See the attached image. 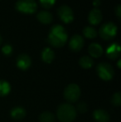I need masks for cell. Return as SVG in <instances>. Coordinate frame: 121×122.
Segmentation results:
<instances>
[{"label": "cell", "mask_w": 121, "mask_h": 122, "mask_svg": "<svg viewBox=\"0 0 121 122\" xmlns=\"http://www.w3.org/2000/svg\"><path fill=\"white\" fill-rule=\"evenodd\" d=\"M68 36L65 28L60 24L52 26L48 34L47 41L55 47H61L66 44Z\"/></svg>", "instance_id": "cell-1"}, {"label": "cell", "mask_w": 121, "mask_h": 122, "mask_svg": "<svg viewBox=\"0 0 121 122\" xmlns=\"http://www.w3.org/2000/svg\"><path fill=\"white\" fill-rule=\"evenodd\" d=\"M57 116L61 122H72L76 117V110L71 104H61L57 108Z\"/></svg>", "instance_id": "cell-2"}, {"label": "cell", "mask_w": 121, "mask_h": 122, "mask_svg": "<svg viewBox=\"0 0 121 122\" xmlns=\"http://www.w3.org/2000/svg\"><path fill=\"white\" fill-rule=\"evenodd\" d=\"M15 8L20 13L32 14L37 11V4L35 0H18Z\"/></svg>", "instance_id": "cell-3"}, {"label": "cell", "mask_w": 121, "mask_h": 122, "mask_svg": "<svg viewBox=\"0 0 121 122\" xmlns=\"http://www.w3.org/2000/svg\"><path fill=\"white\" fill-rule=\"evenodd\" d=\"M100 37L104 40H111L117 34V27L114 23H105L99 30Z\"/></svg>", "instance_id": "cell-4"}, {"label": "cell", "mask_w": 121, "mask_h": 122, "mask_svg": "<svg viewBox=\"0 0 121 122\" xmlns=\"http://www.w3.org/2000/svg\"><path fill=\"white\" fill-rule=\"evenodd\" d=\"M97 74L104 81H110L114 77L115 71L110 64L106 62H102L97 66Z\"/></svg>", "instance_id": "cell-5"}, {"label": "cell", "mask_w": 121, "mask_h": 122, "mask_svg": "<svg viewBox=\"0 0 121 122\" xmlns=\"http://www.w3.org/2000/svg\"><path fill=\"white\" fill-rule=\"evenodd\" d=\"M81 96V89L76 84H70L65 88L64 97L69 102L77 101Z\"/></svg>", "instance_id": "cell-6"}, {"label": "cell", "mask_w": 121, "mask_h": 122, "mask_svg": "<svg viewBox=\"0 0 121 122\" xmlns=\"http://www.w3.org/2000/svg\"><path fill=\"white\" fill-rule=\"evenodd\" d=\"M57 14L59 18L65 23H71L74 19V13L70 7L67 5H62L57 9Z\"/></svg>", "instance_id": "cell-7"}, {"label": "cell", "mask_w": 121, "mask_h": 122, "mask_svg": "<svg viewBox=\"0 0 121 122\" xmlns=\"http://www.w3.org/2000/svg\"><path fill=\"white\" fill-rule=\"evenodd\" d=\"M84 39L81 36L78 35H74L72 36V37L71 38L69 42V46L70 48L73 51H79L80 50H81V48L84 46Z\"/></svg>", "instance_id": "cell-8"}, {"label": "cell", "mask_w": 121, "mask_h": 122, "mask_svg": "<svg viewBox=\"0 0 121 122\" xmlns=\"http://www.w3.org/2000/svg\"><path fill=\"white\" fill-rule=\"evenodd\" d=\"M32 61L28 55L20 54L17 58V66L21 70H27L30 67Z\"/></svg>", "instance_id": "cell-9"}, {"label": "cell", "mask_w": 121, "mask_h": 122, "mask_svg": "<svg viewBox=\"0 0 121 122\" xmlns=\"http://www.w3.org/2000/svg\"><path fill=\"white\" fill-rule=\"evenodd\" d=\"M120 46L119 43L115 42L112 43L107 47L106 49V56H108L110 59H116L120 56Z\"/></svg>", "instance_id": "cell-10"}, {"label": "cell", "mask_w": 121, "mask_h": 122, "mask_svg": "<svg viewBox=\"0 0 121 122\" xmlns=\"http://www.w3.org/2000/svg\"><path fill=\"white\" fill-rule=\"evenodd\" d=\"M88 20L90 23L92 25H97L101 22L102 20V13L101 11L98 8H95L90 12L88 15Z\"/></svg>", "instance_id": "cell-11"}, {"label": "cell", "mask_w": 121, "mask_h": 122, "mask_svg": "<svg viewBox=\"0 0 121 122\" xmlns=\"http://www.w3.org/2000/svg\"><path fill=\"white\" fill-rule=\"evenodd\" d=\"M94 119L97 122H109L110 116L105 111L102 109H97L93 113Z\"/></svg>", "instance_id": "cell-12"}, {"label": "cell", "mask_w": 121, "mask_h": 122, "mask_svg": "<svg viewBox=\"0 0 121 122\" xmlns=\"http://www.w3.org/2000/svg\"><path fill=\"white\" fill-rule=\"evenodd\" d=\"M88 51L91 56L95 58H98L100 56H101V55L103 54V48L99 43H91L88 47Z\"/></svg>", "instance_id": "cell-13"}, {"label": "cell", "mask_w": 121, "mask_h": 122, "mask_svg": "<svg viewBox=\"0 0 121 122\" xmlns=\"http://www.w3.org/2000/svg\"><path fill=\"white\" fill-rule=\"evenodd\" d=\"M37 18L38 19L39 22H41L43 24H49L52 22L53 17L52 13L47 11H41L37 13Z\"/></svg>", "instance_id": "cell-14"}, {"label": "cell", "mask_w": 121, "mask_h": 122, "mask_svg": "<svg viewBox=\"0 0 121 122\" xmlns=\"http://www.w3.org/2000/svg\"><path fill=\"white\" fill-rule=\"evenodd\" d=\"M25 116H26V111L24 110V108L21 107V106L14 107L11 111L12 118L16 120V121H20V120L23 119Z\"/></svg>", "instance_id": "cell-15"}, {"label": "cell", "mask_w": 121, "mask_h": 122, "mask_svg": "<svg viewBox=\"0 0 121 122\" xmlns=\"http://www.w3.org/2000/svg\"><path fill=\"white\" fill-rule=\"evenodd\" d=\"M54 57H55V54L54 51H52L49 47H46L42 50V59L44 62L46 63H51L53 61Z\"/></svg>", "instance_id": "cell-16"}, {"label": "cell", "mask_w": 121, "mask_h": 122, "mask_svg": "<svg viewBox=\"0 0 121 122\" xmlns=\"http://www.w3.org/2000/svg\"><path fill=\"white\" fill-rule=\"evenodd\" d=\"M79 64L84 69H89V68L92 67V66L94 64V61L90 56H84L82 57H81V59L79 60Z\"/></svg>", "instance_id": "cell-17"}, {"label": "cell", "mask_w": 121, "mask_h": 122, "mask_svg": "<svg viewBox=\"0 0 121 122\" xmlns=\"http://www.w3.org/2000/svg\"><path fill=\"white\" fill-rule=\"evenodd\" d=\"M11 86L8 81L3 80H0V97L7 96L10 92Z\"/></svg>", "instance_id": "cell-18"}, {"label": "cell", "mask_w": 121, "mask_h": 122, "mask_svg": "<svg viewBox=\"0 0 121 122\" xmlns=\"http://www.w3.org/2000/svg\"><path fill=\"white\" fill-rule=\"evenodd\" d=\"M83 34L86 37L90 39H93L95 37H96L97 36V32L93 27H90L87 26L83 29Z\"/></svg>", "instance_id": "cell-19"}, {"label": "cell", "mask_w": 121, "mask_h": 122, "mask_svg": "<svg viewBox=\"0 0 121 122\" xmlns=\"http://www.w3.org/2000/svg\"><path fill=\"white\" fill-rule=\"evenodd\" d=\"M40 122H54L55 121V116L52 113L46 111L40 115L39 116Z\"/></svg>", "instance_id": "cell-20"}, {"label": "cell", "mask_w": 121, "mask_h": 122, "mask_svg": "<svg viewBox=\"0 0 121 122\" xmlns=\"http://www.w3.org/2000/svg\"><path fill=\"white\" fill-rule=\"evenodd\" d=\"M112 104L115 106H120L121 104V93L120 92H116L113 95L111 99Z\"/></svg>", "instance_id": "cell-21"}, {"label": "cell", "mask_w": 121, "mask_h": 122, "mask_svg": "<svg viewBox=\"0 0 121 122\" xmlns=\"http://www.w3.org/2000/svg\"><path fill=\"white\" fill-rule=\"evenodd\" d=\"M42 6L45 8H50L56 3V0H39Z\"/></svg>", "instance_id": "cell-22"}, {"label": "cell", "mask_w": 121, "mask_h": 122, "mask_svg": "<svg viewBox=\"0 0 121 122\" xmlns=\"http://www.w3.org/2000/svg\"><path fill=\"white\" fill-rule=\"evenodd\" d=\"M2 51H3V53L5 56H10L12 54V52H13V47L9 44H6V45H4L3 47Z\"/></svg>", "instance_id": "cell-23"}, {"label": "cell", "mask_w": 121, "mask_h": 122, "mask_svg": "<svg viewBox=\"0 0 121 122\" xmlns=\"http://www.w3.org/2000/svg\"><path fill=\"white\" fill-rule=\"evenodd\" d=\"M76 109H77V111H79V112L85 113L86 111H87V105H86V103L83 102V101L82 102H80L79 104L77 105Z\"/></svg>", "instance_id": "cell-24"}, {"label": "cell", "mask_w": 121, "mask_h": 122, "mask_svg": "<svg viewBox=\"0 0 121 122\" xmlns=\"http://www.w3.org/2000/svg\"><path fill=\"white\" fill-rule=\"evenodd\" d=\"M115 13H116L117 17H118L119 18H121V5L120 4H118L116 8H115Z\"/></svg>", "instance_id": "cell-25"}, {"label": "cell", "mask_w": 121, "mask_h": 122, "mask_svg": "<svg viewBox=\"0 0 121 122\" xmlns=\"http://www.w3.org/2000/svg\"><path fill=\"white\" fill-rule=\"evenodd\" d=\"M93 4H94V6H95V7H99L100 5V0H94Z\"/></svg>", "instance_id": "cell-26"}, {"label": "cell", "mask_w": 121, "mask_h": 122, "mask_svg": "<svg viewBox=\"0 0 121 122\" xmlns=\"http://www.w3.org/2000/svg\"><path fill=\"white\" fill-rule=\"evenodd\" d=\"M118 66H119V68H120V60L118 61Z\"/></svg>", "instance_id": "cell-27"}, {"label": "cell", "mask_w": 121, "mask_h": 122, "mask_svg": "<svg viewBox=\"0 0 121 122\" xmlns=\"http://www.w3.org/2000/svg\"><path fill=\"white\" fill-rule=\"evenodd\" d=\"M1 42H2V38H1V37H0V43H1Z\"/></svg>", "instance_id": "cell-28"}]
</instances>
